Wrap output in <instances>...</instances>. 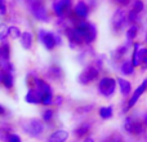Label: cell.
I'll list each match as a JSON object with an SVG mask.
<instances>
[{"instance_id":"1f68e13d","label":"cell","mask_w":147,"mask_h":142,"mask_svg":"<svg viewBox=\"0 0 147 142\" xmlns=\"http://www.w3.org/2000/svg\"><path fill=\"white\" fill-rule=\"evenodd\" d=\"M127 51H128V47H127V45H124V47H120V48L116 51V58H119V57L124 56V54L127 53Z\"/></svg>"},{"instance_id":"7402d4cb","label":"cell","mask_w":147,"mask_h":142,"mask_svg":"<svg viewBox=\"0 0 147 142\" xmlns=\"http://www.w3.org/2000/svg\"><path fill=\"white\" fill-rule=\"evenodd\" d=\"M89 129H90V125H89V124H81L80 127L75 131V133H76V136H78V137H83V136L88 135Z\"/></svg>"},{"instance_id":"30bf717a","label":"cell","mask_w":147,"mask_h":142,"mask_svg":"<svg viewBox=\"0 0 147 142\" xmlns=\"http://www.w3.org/2000/svg\"><path fill=\"white\" fill-rule=\"evenodd\" d=\"M71 7V0H58L53 4V10L58 17H62Z\"/></svg>"},{"instance_id":"f546056e","label":"cell","mask_w":147,"mask_h":142,"mask_svg":"<svg viewBox=\"0 0 147 142\" xmlns=\"http://www.w3.org/2000/svg\"><path fill=\"white\" fill-rule=\"evenodd\" d=\"M53 119V111L52 110H45V111L43 112V120L44 122H51V120Z\"/></svg>"},{"instance_id":"4dcf8cb0","label":"cell","mask_w":147,"mask_h":142,"mask_svg":"<svg viewBox=\"0 0 147 142\" xmlns=\"http://www.w3.org/2000/svg\"><path fill=\"white\" fill-rule=\"evenodd\" d=\"M138 16H140V13L132 10V12H129V14H128V21H129V22H136V21H138Z\"/></svg>"},{"instance_id":"ba28073f","label":"cell","mask_w":147,"mask_h":142,"mask_svg":"<svg viewBox=\"0 0 147 142\" xmlns=\"http://www.w3.org/2000/svg\"><path fill=\"white\" fill-rule=\"evenodd\" d=\"M146 89H147V79H145V80L142 81V84H141V85L136 89L134 93L132 94V97H130L129 101H128V105H127V107L124 109V111H129V110L132 109L136 103H137V101L140 99V97L146 92Z\"/></svg>"},{"instance_id":"ffe728a7","label":"cell","mask_w":147,"mask_h":142,"mask_svg":"<svg viewBox=\"0 0 147 142\" xmlns=\"http://www.w3.org/2000/svg\"><path fill=\"white\" fill-rule=\"evenodd\" d=\"M35 87H36V89H39L43 94L47 93V92H52V88L49 87V84H47L45 81L41 80V79H35Z\"/></svg>"},{"instance_id":"4fadbf2b","label":"cell","mask_w":147,"mask_h":142,"mask_svg":"<svg viewBox=\"0 0 147 142\" xmlns=\"http://www.w3.org/2000/svg\"><path fill=\"white\" fill-rule=\"evenodd\" d=\"M20 39H21V45H22L23 49H26V51L31 49V47H32V41H34V36L30 31H25V32H22V35H21Z\"/></svg>"},{"instance_id":"8d00e7d4","label":"cell","mask_w":147,"mask_h":142,"mask_svg":"<svg viewBox=\"0 0 147 142\" xmlns=\"http://www.w3.org/2000/svg\"><path fill=\"white\" fill-rule=\"evenodd\" d=\"M61 103H62V97H57L56 98V105L57 106H59Z\"/></svg>"},{"instance_id":"74e56055","label":"cell","mask_w":147,"mask_h":142,"mask_svg":"<svg viewBox=\"0 0 147 142\" xmlns=\"http://www.w3.org/2000/svg\"><path fill=\"white\" fill-rule=\"evenodd\" d=\"M4 112H5L4 107H1V106H0V115H3V114H4Z\"/></svg>"},{"instance_id":"83f0119b","label":"cell","mask_w":147,"mask_h":142,"mask_svg":"<svg viewBox=\"0 0 147 142\" xmlns=\"http://www.w3.org/2000/svg\"><path fill=\"white\" fill-rule=\"evenodd\" d=\"M9 129L8 128H0V141L5 142L8 141V137H9Z\"/></svg>"},{"instance_id":"d4e9b609","label":"cell","mask_w":147,"mask_h":142,"mask_svg":"<svg viewBox=\"0 0 147 142\" xmlns=\"http://www.w3.org/2000/svg\"><path fill=\"white\" fill-rule=\"evenodd\" d=\"M49 72H51L52 78H54V79H59L62 75V70H61V67H58V66H52L51 69H49Z\"/></svg>"},{"instance_id":"f35d334b","label":"cell","mask_w":147,"mask_h":142,"mask_svg":"<svg viewBox=\"0 0 147 142\" xmlns=\"http://www.w3.org/2000/svg\"><path fill=\"white\" fill-rule=\"evenodd\" d=\"M84 142H94V141H93V138H85Z\"/></svg>"},{"instance_id":"8992f818","label":"cell","mask_w":147,"mask_h":142,"mask_svg":"<svg viewBox=\"0 0 147 142\" xmlns=\"http://www.w3.org/2000/svg\"><path fill=\"white\" fill-rule=\"evenodd\" d=\"M124 129L128 133H132V135H141L143 132V125L141 122H138L134 118H127L124 122Z\"/></svg>"},{"instance_id":"2e32d148","label":"cell","mask_w":147,"mask_h":142,"mask_svg":"<svg viewBox=\"0 0 147 142\" xmlns=\"http://www.w3.org/2000/svg\"><path fill=\"white\" fill-rule=\"evenodd\" d=\"M116 83H117V85H119L121 94L127 96V94H129L130 92H132V85H130V83L128 80H125V79H123V78H119L116 80Z\"/></svg>"},{"instance_id":"d6a6232c","label":"cell","mask_w":147,"mask_h":142,"mask_svg":"<svg viewBox=\"0 0 147 142\" xmlns=\"http://www.w3.org/2000/svg\"><path fill=\"white\" fill-rule=\"evenodd\" d=\"M8 142H22L21 141V137L18 135H14V133H10L9 137H8Z\"/></svg>"},{"instance_id":"3957f363","label":"cell","mask_w":147,"mask_h":142,"mask_svg":"<svg viewBox=\"0 0 147 142\" xmlns=\"http://www.w3.org/2000/svg\"><path fill=\"white\" fill-rule=\"evenodd\" d=\"M76 28L80 31V34H81V36H83V39H84V41H85V43L89 44V43H92V41L96 39L97 30H96V27H94L92 23H89V22H80Z\"/></svg>"},{"instance_id":"836d02e7","label":"cell","mask_w":147,"mask_h":142,"mask_svg":"<svg viewBox=\"0 0 147 142\" xmlns=\"http://www.w3.org/2000/svg\"><path fill=\"white\" fill-rule=\"evenodd\" d=\"M0 14H1V16L7 14V7H5V1H4V0H0Z\"/></svg>"},{"instance_id":"f1b7e54d","label":"cell","mask_w":147,"mask_h":142,"mask_svg":"<svg viewBox=\"0 0 147 142\" xmlns=\"http://www.w3.org/2000/svg\"><path fill=\"white\" fill-rule=\"evenodd\" d=\"M133 10L137 13H141L143 10V3L141 0H136L134 4H133Z\"/></svg>"},{"instance_id":"e575fe53","label":"cell","mask_w":147,"mask_h":142,"mask_svg":"<svg viewBox=\"0 0 147 142\" xmlns=\"http://www.w3.org/2000/svg\"><path fill=\"white\" fill-rule=\"evenodd\" d=\"M142 64L147 66V48H142Z\"/></svg>"},{"instance_id":"7a4b0ae2","label":"cell","mask_w":147,"mask_h":142,"mask_svg":"<svg viewBox=\"0 0 147 142\" xmlns=\"http://www.w3.org/2000/svg\"><path fill=\"white\" fill-rule=\"evenodd\" d=\"M116 81L112 78H103L98 84V92L103 97H111L116 91Z\"/></svg>"},{"instance_id":"7c38bea8","label":"cell","mask_w":147,"mask_h":142,"mask_svg":"<svg viewBox=\"0 0 147 142\" xmlns=\"http://www.w3.org/2000/svg\"><path fill=\"white\" fill-rule=\"evenodd\" d=\"M67 138H69V132L63 129H58L49 136L48 142H66Z\"/></svg>"},{"instance_id":"6da1fadb","label":"cell","mask_w":147,"mask_h":142,"mask_svg":"<svg viewBox=\"0 0 147 142\" xmlns=\"http://www.w3.org/2000/svg\"><path fill=\"white\" fill-rule=\"evenodd\" d=\"M27 1H28V7H30V10L34 17L36 20L41 21V22H48V20H49L48 12H47L45 7L43 5L41 0H27Z\"/></svg>"},{"instance_id":"52a82bcc","label":"cell","mask_w":147,"mask_h":142,"mask_svg":"<svg viewBox=\"0 0 147 142\" xmlns=\"http://www.w3.org/2000/svg\"><path fill=\"white\" fill-rule=\"evenodd\" d=\"M97 78H98V69H96L94 66H89L79 75V81H80V84L86 85L93 80H96Z\"/></svg>"},{"instance_id":"cb8c5ba5","label":"cell","mask_w":147,"mask_h":142,"mask_svg":"<svg viewBox=\"0 0 147 142\" xmlns=\"http://www.w3.org/2000/svg\"><path fill=\"white\" fill-rule=\"evenodd\" d=\"M21 35H22V32H21V30L17 26H10L9 27V36L12 39H20Z\"/></svg>"},{"instance_id":"603a6c76","label":"cell","mask_w":147,"mask_h":142,"mask_svg":"<svg viewBox=\"0 0 147 142\" xmlns=\"http://www.w3.org/2000/svg\"><path fill=\"white\" fill-rule=\"evenodd\" d=\"M9 36V27L5 23H0V41H5Z\"/></svg>"},{"instance_id":"5b68a950","label":"cell","mask_w":147,"mask_h":142,"mask_svg":"<svg viewBox=\"0 0 147 142\" xmlns=\"http://www.w3.org/2000/svg\"><path fill=\"white\" fill-rule=\"evenodd\" d=\"M39 40L41 41V44H43L44 47H45L47 49H53L54 47L57 45V41H56V35L52 32H49V31L47 30H39Z\"/></svg>"},{"instance_id":"ab89813d","label":"cell","mask_w":147,"mask_h":142,"mask_svg":"<svg viewBox=\"0 0 147 142\" xmlns=\"http://www.w3.org/2000/svg\"><path fill=\"white\" fill-rule=\"evenodd\" d=\"M145 123H146V125H147V114H145Z\"/></svg>"},{"instance_id":"d590c367","label":"cell","mask_w":147,"mask_h":142,"mask_svg":"<svg viewBox=\"0 0 147 142\" xmlns=\"http://www.w3.org/2000/svg\"><path fill=\"white\" fill-rule=\"evenodd\" d=\"M115 1H116L117 4H120V5H128L130 0H115Z\"/></svg>"},{"instance_id":"5bb4252c","label":"cell","mask_w":147,"mask_h":142,"mask_svg":"<svg viewBox=\"0 0 147 142\" xmlns=\"http://www.w3.org/2000/svg\"><path fill=\"white\" fill-rule=\"evenodd\" d=\"M132 64L133 66H140L142 64V47L141 44H136L134 45V52H133V57H132Z\"/></svg>"},{"instance_id":"e0dca14e","label":"cell","mask_w":147,"mask_h":142,"mask_svg":"<svg viewBox=\"0 0 147 142\" xmlns=\"http://www.w3.org/2000/svg\"><path fill=\"white\" fill-rule=\"evenodd\" d=\"M75 13H76V16H79V17H81V18L88 17V14H89L88 5L84 1H79L75 7Z\"/></svg>"},{"instance_id":"9a60e30c","label":"cell","mask_w":147,"mask_h":142,"mask_svg":"<svg viewBox=\"0 0 147 142\" xmlns=\"http://www.w3.org/2000/svg\"><path fill=\"white\" fill-rule=\"evenodd\" d=\"M0 83L5 87V88H12L13 87V76L10 72L3 70L0 71Z\"/></svg>"},{"instance_id":"d6986e66","label":"cell","mask_w":147,"mask_h":142,"mask_svg":"<svg viewBox=\"0 0 147 142\" xmlns=\"http://www.w3.org/2000/svg\"><path fill=\"white\" fill-rule=\"evenodd\" d=\"M120 71H121L123 75H132L133 71H134V66L130 61H124L120 66Z\"/></svg>"},{"instance_id":"277c9868","label":"cell","mask_w":147,"mask_h":142,"mask_svg":"<svg viewBox=\"0 0 147 142\" xmlns=\"http://www.w3.org/2000/svg\"><path fill=\"white\" fill-rule=\"evenodd\" d=\"M23 131L28 133L32 137H39L44 132V125L40 120L38 119H30L23 124Z\"/></svg>"},{"instance_id":"8fae6325","label":"cell","mask_w":147,"mask_h":142,"mask_svg":"<svg viewBox=\"0 0 147 142\" xmlns=\"http://www.w3.org/2000/svg\"><path fill=\"white\" fill-rule=\"evenodd\" d=\"M25 99H26V102H28V103L39 105V103H41V99H43V93L36 88L30 89V91L27 92V94H26Z\"/></svg>"},{"instance_id":"ac0fdd59","label":"cell","mask_w":147,"mask_h":142,"mask_svg":"<svg viewBox=\"0 0 147 142\" xmlns=\"http://www.w3.org/2000/svg\"><path fill=\"white\" fill-rule=\"evenodd\" d=\"M9 57H10L9 44L3 43L1 45H0V60H1L3 62H5V61H9Z\"/></svg>"},{"instance_id":"9c48e42d","label":"cell","mask_w":147,"mask_h":142,"mask_svg":"<svg viewBox=\"0 0 147 142\" xmlns=\"http://www.w3.org/2000/svg\"><path fill=\"white\" fill-rule=\"evenodd\" d=\"M127 20L128 17L125 16V12L121 9H117L116 12H115L114 17H112V26H114L115 30H121L123 26L127 23Z\"/></svg>"},{"instance_id":"4316f807","label":"cell","mask_w":147,"mask_h":142,"mask_svg":"<svg viewBox=\"0 0 147 142\" xmlns=\"http://www.w3.org/2000/svg\"><path fill=\"white\" fill-rule=\"evenodd\" d=\"M52 101H53V94H52V92H47V93L43 94V99H41V103L43 105L48 106V105L52 103Z\"/></svg>"},{"instance_id":"44dd1931","label":"cell","mask_w":147,"mask_h":142,"mask_svg":"<svg viewBox=\"0 0 147 142\" xmlns=\"http://www.w3.org/2000/svg\"><path fill=\"white\" fill-rule=\"evenodd\" d=\"M112 115H114V111H112L111 106H106V107H101V109H99V116H101L102 119H105V120L111 119Z\"/></svg>"},{"instance_id":"484cf974","label":"cell","mask_w":147,"mask_h":142,"mask_svg":"<svg viewBox=\"0 0 147 142\" xmlns=\"http://www.w3.org/2000/svg\"><path fill=\"white\" fill-rule=\"evenodd\" d=\"M137 32H138L137 26H132V27H130L129 30L127 31V38H128V40L132 41L133 39H136V36H137Z\"/></svg>"}]
</instances>
